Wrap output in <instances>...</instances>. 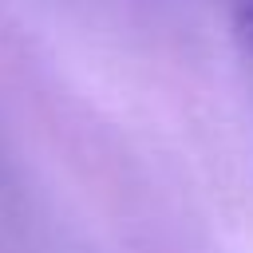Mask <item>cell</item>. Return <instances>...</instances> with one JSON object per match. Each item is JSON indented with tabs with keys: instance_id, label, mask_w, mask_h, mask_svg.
<instances>
[{
	"instance_id": "obj_1",
	"label": "cell",
	"mask_w": 253,
	"mask_h": 253,
	"mask_svg": "<svg viewBox=\"0 0 253 253\" xmlns=\"http://www.w3.org/2000/svg\"><path fill=\"white\" fill-rule=\"evenodd\" d=\"M237 40H241L245 51L253 55V0H245L241 12H237Z\"/></svg>"
}]
</instances>
